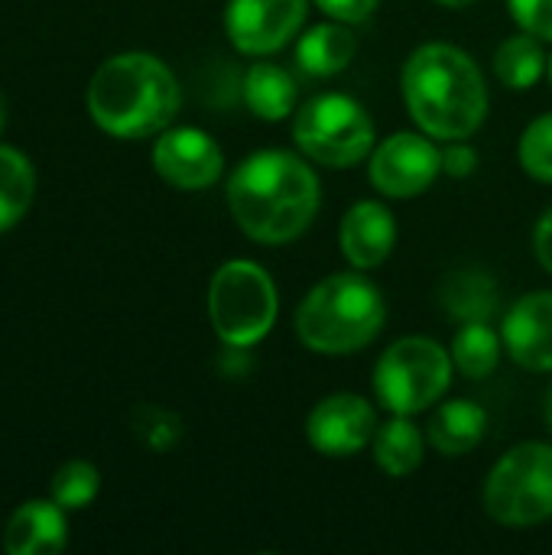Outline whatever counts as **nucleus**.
Here are the masks:
<instances>
[{
  "mask_svg": "<svg viewBox=\"0 0 552 555\" xmlns=\"http://www.w3.org/2000/svg\"><path fill=\"white\" fill-rule=\"evenodd\" d=\"M137 436L153 452H166L182 439V420L176 413H169V410H159V406H140Z\"/></svg>",
  "mask_w": 552,
  "mask_h": 555,
  "instance_id": "26",
  "label": "nucleus"
},
{
  "mask_svg": "<svg viewBox=\"0 0 552 555\" xmlns=\"http://www.w3.org/2000/svg\"><path fill=\"white\" fill-rule=\"evenodd\" d=\"M91 120L117 140L163 133L182 104L172 68L150 52H120L98 65L88 81Z\"/></svg>",
  "mask_w": 552,
  "mask_h": 555,
  "instance_id": "3",
  "label": "nucleus"
},
{
  "mask_svg": "<svg viewBox=\"0 0 552 555\" xmlns=\"http://www.w3.org/2000/svg\"><path fill=\"white\" fill-rule=\"evenodd\" d=\"M377 416L374 406L358 393H332L312 406L306 420L309 446L325 459H351L374 442Z\"/></svg>",
  "mask_w": 552,
  "mask_h": 555,
  "instance_id": "12",
  "label": "nucleus"
},
{
  "mask_svg": "<svg viewBox=\"0 0 552 555\" xmlns=\"http://www.w3.org/2000/svg\"><path fill=\"white\" fill-rule=\"evenodd\" d=\"M3 124H7V104H3V94H0V133H3Z\"/></svg>",
  "mask_w": 552,
  "mask_h": 555,
  "instance_id": "32",
  "label": "nucleus"
},
{
  "mask_svg": "<svg viewBox=\"0 0 552 555\" xmlns=\"http://www.w3.org/2000/svg\"><path fill=\"white\" fill-rule=\"evenodd\" d=\"M280 315L273 276L254 260H228L208 283V319L228 348H251L270 335Z\"/></svg>",
  "mask_w": 552,
  "mask_h": 555,
  "instance_id": "5",
  "label": "nucleus"
},
{
  "mask_svg": "<svg viewBox=\"0 0 552 555\" xmlns=\"http://www.w3.org/2000/svg\"><path fill=\"white\" fill-rule=\"evenodd\" d=\"M387 322V302L364 273H335L316 283L296 309V335L316 354H355Z\"/></svg>",
  "mask_w": 552,
  "mask_h": 555,
  "instance_id": "4",
  "label": "nucleus"
},
{
  "mask_svg": "<svg viewBox=\"0 0 552 555\" xmlns=\"http://www.w3.org/2000/svg\"><path fill=\"white\" fill-rule=\"evenodd\" d=\"M475 166H478V153L462 140H449V146L442 150V172L455 176V179H465V176L475 172Z\"/></svg>",
  "mask_w": 552,
  "mask_h": 555,
  "instance_id": "29",
  "label": "nucleus"
},
{
  "mask_svg": "<svg viewBox=\"0 0 552 555\" xmlns=\"http://www.w3.org/2000/svg\"><path fill=\"white\" fill-rule=\"evenodd\" d=\"M374 462L390 478H410L426 455V439L410 416H394L374 433Z\"/></svg>",
  "mask_w": 552,
  "mask_h": 555,
  "instance_id": "20",
  "label": "nucleus"
},
{
  "mask_svg": "<svg viewBox=\"0 0 552 555\" xmlns=\"http://www.w3.org/2000/svg\"><path fill=\"white\" fill-rule=\"evenodd\" d=\"M508 7L524 33L552 42V0H508Z\"/></svg>",
  "mask_w": 552,
  "mask_h": 555,
  "instance_id": "27",
  "label": "nucleus"
},
{
  "mask_svg": "<svg viewBox=\"0 0 552 555\" xmlns=\"http://www.w3.org/2000/svg\"><path fill=\"white\" fill-rule=\"evenodd\" d=\"M316 169L286 150L251 153L228 179V208L234 224L257 244H290L306 234L319 215Z\"/></svg>",
  "mask_w": 552,
  "mask_h": 555,
  "instance_id": "1",
  "label": "nucleus"
},
{
  "mask_svg": "<svg viewBox=\"0 0 552 555\" xmlns=\"http://www.w3.org/2000/svg\"><path fill=\"white\" fill-rule=\"evenodd\" d=\"M547 72V52H543V39L530 36V33H517L508 36L498 49H495V75L504 88L511 91H527L534 88Z\"/></svg>",
  "mask_w": 552,
  "mask_h": 555,
  "instance_id": "21",
  "label": "nucleus"
},
{
  "mask_svg": "<svg viewBox=\"0 0 552 555\" xmlns=\"http://www.w3.org/2000/svg\"><path fill=\"white\" fill-rule=\"evenodd\" d=\"M309 0H228L224 33L244 55H270L306 26Z\"/></svg>",
  "mask_w": 552,
  "mask_h": 555,
  "instance_id": "10",
  "label": "nucleus"
},
{
  "mask_svg": "<svg viewBox=\"0 0 552 555\" xmlns=\"http://www.w3.org/2000/svg\"><path fill=\"white\" fill-rule=\"evenodd\" d=\"M501 338L508 354L537 374H552V289H537L504 315Z\"/></svg>",
  "mask_w": 552,
  "mask_h": 555,
  "instance_id": "13",
  "label": "nucleus"
},
{
  "mask_svg": "<svg viewBox=\"0 0 552 555\" xmlns=\"http://www.w3.org/2000/svg\"><path fill=\"white\" fill-rule=\"evenodd\" d=\"M426 433H429V442L436 452L459 459L482 446V439L488 433V413H485V406H478L472 400H449L433 413Z\"/></svg>",
  "mask_w": 552,
  "mask_h": 555,
  "instance_id": "17",
  "label": "nucleus"
},
{
  "mask_svg": "<svg viewBox=\"0 0 552 555\" xmlns=\"http://www.w3.org/2000/svg\"><path fill=\"white\" fill-rule=\"evenodd\" d=\"M355 52H358V39L348 29V23H338V20L309 26L296 42V62L312 78H332L345 72Z\"/></svg>",
  "mask_w": 552,
  "mask_h": 555,
  "instance_id": "16",
  "label": "nucleus"
},
{
  "mask_svg": "<svg viewBox=\"0 0 552 555\" xmlns=\"http://www.w3.org/2000/svg\"><path fill=\"white\" fill-rule=\"evenodd\" d=\"M381 0H316V7L329 16V20H338V23H364L374 10H377Z\"/></svg>",
  "mask_w": 552,
  "mask_h": 555,
  "instance_id": "28",
  "label": "nucleus"
},
{
  "mask_svg": "<svg viewBox=\"0 0 552 555\" xmlns=\"http://www.w3.org/2000/svg\"><path fill=\"white\" fill-rule=\"evenodd\" d=\"M550 78H552V55H550Z\"/></svg>",
  "mask_w": 552,
  "mask_h": 555,
  "instance_id": "34",
  "label": "nucleus"
},
{
  "mask_svg": "<svg viewBox=\"0 0 552 555\" xmlns=\"http://www.w3.org/2000/svg\"><path fill=\"white\" fill-rule=\"evenodd\" d=\"M485 511L504 527H537L552 517V446H514L485 481Z\"/></svg>",
  "mask_w": 552,
  "mask_h": 555,
  "instance_id": "8",
  "label": "nucleus"
},
{
  "mask_svg": "<svg viewBox=\"0 0 552 555\" xmlns=\"http://www.w3.org/2000/svg\"><path fill=\"white\" fill-rule=\"evenodd\" d=\"M244 104L254 117L260 120H286L296 111V81L286 68L273 62H257L247 68L244 85H241Z\"/></svg>",
  "mask_w": 552,
  "mask_h": 555,
  "instance_id": "18",
  "label": "nucleus"
},
{
  "mask_svg": "<svg viewBox=\"0 0 552 555\" xmlns=\"http://www.w3.org/2000/svg\"><path fill=\"white\" fill-rule=\"evenodd\" d=\"M153 169L182 192H202L224 172V153L211 133L198 127H166L153 143Z\"/></svg>",
  "mask_w": 552,
  "mask_h": 555,
  "instance_id": "11",
  "label": "nucleus"
},
{
  "mask_svg": "<svg viewBox=\"0 0 552 555\" xmlns=\"http://www.w3.org/2000/svg\"><path fill=\"white\" fill-rule=\"evenodd\" d=\"M517 159L537 182H552V111L540 114L517 143Z\"/></svg>",
  "mask_w": 552,
  "mask_h": 555,
  "instance_id": "25",
  "label": "nucleus"
},
{
  "mask_svg": "<svg viewBox=\"0 0 552 555\" xmlns=\"http://www.w3.org/2000/svg\"><path fill=\"white\" fill-rule=\"evenodd\" d=\"M547 423H550V429H552V387H550V393H547Z\"/></svg>",
  "mask_w": 552,
  "mask_h": 555,
  "instance_id": "33",
  "label": "nucleus"
},
{
  "mask_svg": "<svg viewBox=\"0 0 552 555\" xmlns=\"http://www.w3.org/2000/svg\"><path fill=\"white\" fill-rule=\"evenodd\" d=\"M439 7H449V10H465V7H472V3H478V0H436Z\"/></svg>",
  "mask_w": 552,
  "mask_h": 555,
  "instance_id": "31",
  "label": "nucleus"
},
{
  "mask_svg": "<svg viewBox=\"0 0 552 555\" xmlns=\"http://www.w3.org/2000/svg\"><path fill=\"white\" fill-rule=\"evenodd\" d=\"M293 140L309 163L351 169L374 150V120L348 94H319L293 114Z\"/></svg>",
  "mask_w": 552,
  "mask_h": 555,
  "instance_id": "7",
  "label": "nucleus"
},
{
  "mask_svg": "<svg viewBox=\"0 0 552 555\" xmlns=\"http://www.w3.org/2000/svg\"><path fill=\"white\" fill-rule=\"evenodd\" d=\"M371 185L387 198H416L442 172V150L429 133L400 130L371 150Z\"/></svg>",
  "mask_w": 552,
  "mask_h": 555,
  "instance_id": "9",
  "label": "nucleus"
},
{
  "mask_svg": "<svg viewBox=\"0 0 552 555\" xmlns=\"http://www.w3.org/2000/svg\"><path fill=\"white\" fill-rule=\"evenodd\" d=\"M534 250H537V260L540 267L552 273V208L540 218L537 231H534Z\"/></svg>",
  "mask_w": 552,
  "mask_h": 555,
  "instance_id": "30",
  "label": "nucleus"
},
{
  "mask_svg": "<svg viewBox=\"0 0 552 555\" xmlns=\"http://www.w3.org/2000/svg\"><path fill=\"white\" fill-rule=\"evenodd\" d=\"M501 351H504V338H498V332L488 322H465L459 328V335L452 338V364L468 377V380H485L495 374V367L501 364Z\"/></svg>",
  "mask_w": 552,
  "mask_h": 555,
  "instance_id": "23",
  "label": "nucleus"
},
{
  "mask_svg": "<svg viewBox=\"0 0 552 555\" xmlns=\"http://www.w3.org/2000/svg\"><path fill=\"white\" fill-rule=\"evenodd\" d=\"M101 491V472L91 462H65L55 475H52V501L62 511H85Z\"/></svg>",
  "mask_w": 552,
  "mask_h": 555,
  "instance_id": "24",
  "label": "nucleus"
},
{
  "mask_svg": "<svg viewBox=\"0 0 552 555\" xmlns=\"http://www.w3.org/2000/svg\"><path fill=\"white\" fill-rule=\"evenodd\" d=\"M452 354L426 335L394 341L374 367V397L390 416H416L452 387Z\"/></svg>",
  "mask_w": 552,
  "mask_h": 555,
  "instance_id": "6",
  "label": "nucleus"
},
{
  "mask_svg": "<svg viewBox=\"0 0 552 555\" xmlns=\"http://www.w3.org/2000/svg\"><path fill=\"white\" fill-rule=\"evenodd\" d=\"M65 511L55 501H26L10 514L3 530V550L10 555H52L65 550Z\"/></svg>",
  "mask_w": 552,
  "mask_h": 555,
  "instance_id": "15",
  "label": "nucleus"
},
{
  "mask_svg": "<svg viewBox=\"0 0 552 555\" xmlns=\"http://www.w3.org/2000/svg\"><path fill=\"white\" fill-rule=\"evenodd\" d=\"M439 299H442V309L452 319H459L462 325L465 322H488L498 309V286L485 270L465 267V270H455L442 280Z\"/></svg>",
  "mask_w": 552,
  "mask_h": 555,
  "instance_id": "19",
  "label": "nucleus"
},
{
  "mask_svg": "<svg viewBox=\"0 0 552 555\" xmlns=\"http://www.w3.org/2000/svg\"><path fill=\"white\" fill-rule=\"evenodd\" d=\"M397 244V221L384 202H355L338 224V247L355 270L381 267Z\"/></svg>",
  "mask_w": 552,
  "mask_h": 555,
  "instance_id": "14",
  "label": "nucleus"
},
{
  "mask_svg": "<svg viewBox=\"0 0 552 555\" xmlns=\"http://www.w3.org/2000/svg\"><path fill=\"white\" fill-rule=\"evenodd\" d=\"M36 172L26 153L0 143V234L16 228L33 205Z\"/></svg>",
  "mask_w": 552,
  "mask_h": 555,
  "instance_id": "22",
  "label": "nucleus"
},
{
  "mask_svg": "<svg viewBox=\"0 0 552 555\" xmlns=\"http://www.w3.org/2000/svg\"><path fill=\"white\" fill-rule=\"evenodd\" d=\"M413 124L433 140H468L488 117V85L478 62L449 42L410 52L400 75Z\"/></svg>",
  "mask_w": 552,
  "mask_h": 555,
  "instance_id": "2",
  "label": "nucleus"
}]
</instances>
